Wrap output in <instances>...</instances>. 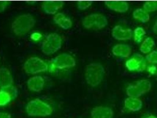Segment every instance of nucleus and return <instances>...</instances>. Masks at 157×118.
Masks as SVG:
<instances>
[{
  "label": "nucleus",
  "mask_w": 157,
  "mask_h": 118,
  "mask_svg": "<svg viewBox=\"0 0 157 118\" xmlns=\"http://www.w3.org/2000/svg\"><path fill=\"white\" fill-rule=\"evenodd\" d=\"M36 20L30 14L17 17L11 24V30L17 36H23L30 32L34 27Z\"/></svg>",
  "instance_id": "obj_1"
},
{
  "label": "nucleus",
  "mask_w": 157,
  "mask_h": 118,
  "mask_svg": "<svg viewBox=\"0 0 157 118\" xmlns=\"http://www.w3.org/2000/svg\"><path fill=\"white\" fill-rule=\"evenodd\" d=\"M25 110L27 114L32 117H46L53 113L52 106L40 99H35L27 103Z\"/></svg>",
  "instance_id": "obj_2"
},
{
  "label": "nucleus",
  "mask_w": 157,
  "mask_h": 118,
  "mask_svg": "<svg viewBox=\"0 0 157 118\" xmlns=\"http://www.w3.org/2000/svg\"><path fill=\"white\" fill-rule=\"evenodd\" d=\"M105 70L101 64L92 63L88 64L85 69V79L90 86H98L105 75Z\"/></svg>",
  "instance_id": "obj_3"
},
{
  "label": "nucleus",
  "mask_w": 157,
  "mask_h": 118,
  "mask_svg": "<svg viewBox=\"0 0 157 118\" xmlns=\"http://www.w3.org/2000/svg\"><path fill=\"white\" fill-rule=\"evenodd\" d=\"M62 40L61 37L58 34L53 32L48 34L46 37L41 48L44 55H49L58 51L62 48Z\"/></svg>",
  "instance_id": "obj_4"
},
{
  "label": "nucleus",
  "mask_w": 157,
  "mask_h": 118,
  "mask_svg": "<svg viewBox=\"0 0 157 118\" xmlns=\"http://www.w3.org/2000/svg\"><path fill=\"white\" fill-rule=\"evenodd\" d=\"M76 63L75 59L71 55L63 53L56 56L49 62V67L50 71L63 70L75 67Z\"/></svg>",
  "instance_id": "obj_5"
},
{
  "label": "nucleus",
  "mask_w": 157,
  "mask_h": 118,
  "mask_svg": "<svg viewBox=\"0 0 157 118\" xmlns=\"http://www.w3.org/2000/svg\"><path fill=\"white\" fill-rule=\"evenodd\" d=\"M108 24L106 17L102 14H91L82 21V25L85 29L96 30L103 29Z\"/></svg>",
  "instance_id": "obj_6"
},
{
  "label": "nucleus",
  "mask_w": 157,
  "mask_h": 118,
  "mask_svg": "<svg viewBox=\"0 0 157 118\" xmlns=\"http://www.w3.org/2000/svg\"><path fill=\"white\" fill-rule=\"evenodd\" d=\"M23 69L27 74H36L48 70V65L39 57H32L24 63Z\"/></svg>",
  "instance_id": "obj_7"
},
{
  "label": "nucleus",
  "mask_w": 157,
  "mask_h": 118,
  "mask_svg": "<svg viewBox=\"0 0 157 118\" xmlns=\"http://www.w3.org/2000/svg\"><path fill=\"white\" fill-rule=\"evenodd\" d=\"M126 67L129 71H143L146 69V62L144 57L140 54H135L126 62Z\"/></svg>",
  "instance_id": "obj_8"
},
{
  "label": "nucleus",
  "mask_w": 157,
  "mask_h": 118,
  "mask_svg": "<svg viewBox=\"0 0 157 118\" xmlns=\"http://www.w3.org/2000/svg\"><path fill=\"white\" fill-rule=\"evenodd\" d=\"M18 90L15 87L11 86L0 90V106L7 105L14 100L18 96Z\"/></svg>",
  "instance_id": "obj_9"
},
{
  "label": "nucleus",
  "mask_w": 157,
  "mask_h": 118,
  "mask_svg": "<svg viewBox=\"0 0 157 118\" xmlns=\"http://www.w3.org/2000/svg\"><path fill=\"white\" fill-rule=\"evenodd\" d=\"M112 36L115 40L126 41L131 39L133 36V32L130 29H124L120 25H116L112 29Z\"/></svg>",
  "instance_id": "obj_10"
},
{
  "label": "nucleus",
  "mask_w": 157,
  "mask_h": 118,
  "mask_svg": "<svg viewBox=\"0 0 157 118\" xmlns=\"http://www.w3.org/2000/svg\"><path fill=\"white\" fill-rule=\"evenodd\" d=\"M92 118H113V110L106 106H96L92 109L90 112Z\"/></svg>",
  "instance_id": "obj_11"
},
{
  "label": "nucleus",
  "mask_w": 157,
  "mask_h": 118,
  "mask_svg": "<svg viewBox=\"0 0 157 118\" xmlns=\"http://www.w3.org/2000/svg\"><path fill=\"white\" fill-rule=\"evenodd\" d=\"M14 80L11 72L6 67H0V87L1 89L12 86Z\"/></svg>",
  "instance_id": "obj_12"
},
{
  "label": "nucleus",
  "mask_w": 157,
  "mask_h": 118,
  "mask_svg": "<svg viewBox=\"0 0 157 118\" xmlns=\"http://www.w3.org/2000/svg\"><path fill=\"white\" fill-rule=\"evenodd\" d=\"M45 81L41 76H36L28 80L27 85L28 88L33 92H40L44 88Z\"/></svg>",
  "instance_id": "obj_13"
},
{
  "label": "nucleus",
  "mask_w": 157,
  "mask_h": 118,
  "mask_svg": "<svg viewBox=\"0 0 157 118\" xmlns=\"http://www.w3.org/2000/svg\"><path fill=\"white\" fill-rule=\"evenodd\" d=\"M63 4L64 2L62 1H46L43 3L41 9L45 14L53 15L62 8Z\"/></svg>",
  "instance_id": "obj_14"
},
{
  "label": "nucleus",
  "mask_w": 157,
  "mask_h": 118,
  "mask_svg": "<svg viewBox=\"0 0 157 118\" xmlns=\"http://www.w3.org/2000/svg\"><path fill=\"white\" fill-rule=\"evenodd\" d=\"M105 4L111 10L120 13H126L129 9V4L126 1H106Z\"/></svg>",
  "instance_id": "obj_15"
},
{
  "label": "nucleus",
  "mask_w": 157,
  "mask_h": 118,
  "mask_svg": "<svg viewBox=\"0 0 157 118\" xmlns=\"http://www.w3.org/2000/svg\"><path fill=\"white\" fill-rule=\"evenodd\" d=\"M53 21L55 23L57 24L60 27L64 30H68L72 26V21L69 18L66 17L62 13L56 14L53 17Z\"/></svg>",
  "instance_id": "obj_16"
},
{
  "label": "nucleus",
  "mask_w": 157,
  "mask_h": 118,
  "mask_svg": "<svg viewBox=\"0 0 157 118\" xmlns=\"http://www.w3.org/2000/svg\"><path fill=\"white\" fill-rule=\"evenodd\" d=\"M131 48L128 45L124 44H118L112 48V53L115 56L126 58L131 54Z\"/></svg>",
  "instance_id": "obj_17"
},
{
  "label": "nucleus",
  "mask_w": 157,
  "mask_h": 118,
  "mask_svg": "<svg viewBox=\"0 0 157 118\" xmlns=\"http://www.w3.org/2000/svg\"><path fill=\"white\" fill-rule=\"evenodd\" d=\"M124 105L126 109L135 112L141 109L143 103L141 100L138 98L129 97L125 100Z\"/></svg>",
  "instance_id": "obj_18"
},
{
  "label": "nucleus",
  "mask_w": 157,
  "mask_h": 118,
  "mask_svg": "<svg viewBox=\"0 0 157 118\" xmlns=\"http://www.w3.org/2000/svg\"><path fill=\"white\" fill-rule=\"evenodd\" d=\"M133 17L134 18L140 21L142 23H146L148 22L150 19L148 13L142 8L136 9L133 13Z\"/></svg>",
  "instance_id": "obj_19"
},
{
  "label": "nucleus",
  "mask_w": 157,
  "mask_h": 118,
  "mask_svg": "<svg viewBox=\"0 0 157 118\" xmlns=\"http://www.w3.org/2000/svg\"><path fill=\"white\" fill-rule=\"evenodd\" d=\"M154 45L155 42L154 40L151 37H148L143 41L141 46H140V50L142 53L148 54L151 51L152 48L154 47Z\"/></svg>",
  "instance_id": "obj_20"
},
{
  "label": "nucleus",
  "mask_w": 157,
  "mask_h": 118,
  "mask_svg": "<svg viewBox=\"0 0 157 118\" xmlns=\"http://www.w3.org/2000/svg\"><path fill=\"white\" fill-rule=\"evenodd\" d=\"M126 94L129 97L136 98H138L143 94L139 87L136 85H131L128 87L126 89Z\"/></svg>",
  "instance_id": "obj_21"
},
{
  "label": "nucleus",
  "mask_w": 157,
  "mask_h": 118,
  "mask_svg": "<svg viewBox=\"0 0 157 118\" xmlns=\"http://www.w3.org/2000/svg\"><path fill=\"white\" fill-rule=\"evenodd\" d=\"M136 85L139 87L142 94L148 92L151 89V83L149 80L144 79L140 80L136 82Z\"/></svg>",
  "instance_id": "obj_22"
},
{
  "label": "nucleus",
  "mask_w": 157,
  "mask_h": 118,
  "mask_svg": "<svg viewBox=\"0 0 157 118\" xmlns=\"http://www.w3.org/2000/svg\"><path fill=\"white\" fill-rule=\"evenodd\" d=\"M134 41L135 43L139 44L142 40V38L146 34V32L142 27H137L134 30Z\"/></svg>",
  "instance_id": "obj_23"
},
{
  "label": "nucleus",
  "mask_w": 157,
  "mask_h": 118,
  "mask_svg": "<svg viewBox=\"0 0 157 118\" xmlns=\"http://www.w3.org/2000/svg\"><path fill=\"white\" fill-rule=\"evenodd\" d=\"M143 8L147 13L154 12L157 10V1H148L143 5Z\"/></svg>",
  "instance_id": "obj_24"
},
{
  "label": "nucleus",
  "mask_w": 157,
  "mask_h": 118,
  "mask_svg": "<svg viewBox=\"0 0 157 118\" xmlns=\"http://www.w3.org/2000/svg\"><path fill=\"white\" fill-rule=\"evenodd\" d=\"M92 4V2L87 1H80L77 2L78 8L80 10H85L87 8H89Z\"/></svg>",
  "instance_id": "obj_25"
},
{
  "label": "nucleus",
  "mask_w": 157,
  "mask_h": 118,
  "mask_svg": "<svg viewBox=\"0 0 157 118\" xmlns=\"http://www.w3.org/2000/svg\"><path fill=\"white\" fill-rule=\"evenodd\" d=\"M146 59L148 63L157 64V51H152L150 54L146 56Z\"/></svg>",
  "instance_id": "obj_26"
},
{
  "label": "nucleus",
  "mask_w": 157,
  "mask_h": 118,
  "mask_svg": "<svg viewBox=\"0 0 157 118\" xmlns=\"http://www.w3.org/2000/svg\"><path fill=\"white\" fill-rule=\"evenodd\" d=\"M42 37V35L39 32H34L31 34L30 38L34 41H39Z\"/></svg>",
  "instance_id": "obj_27"
},
{
  "label": "nucleus",
  "mask_w": 157,
  "mask_h": 118,
  "mask_svg": "<svg viewBox=\"0 0 157 118\" xmlns=\"http://www.w3.org/2000/svg\"><path fill=\"white\" fill-rule=\"evenodd\" d=\"M8 5V2L7 1H0V13L4 12Z\"/></svg>",
  "instance_id": "obj_28"
},
{
  "label": "nucleus",
  "mask_w": 157,
  "mask_h": 118,
  "mask_svg": "<svg viewBox=\"0 0 157 118\" xmlns=\"http://www.w3.org/2000/svg\"><path fill=\"white\" fill-rule=\"evenodd\" d=\"M11 115L8 113L0 112V118H11Z\"/></svg>",
  "instance_id": "obj_29"
},
{
  "label": "nucleus",
  "mask_w": 157,
  "mask_h": 118,
  "mask_svg": "<svg viewBox=\"0 0 157 118\" xmlns=\"http://www.w3.org/2000/svg\"><path fill=\"white\" fill-rule=\"evenodd\" d=\"M152 30H153V32L155 33V34H157V20L155 21V23L154 25V27L152 28Z\"/></svg>",
  "instance_id": "obj_30"
},
{
  "label": "nucleus",
  "mask_w": 157,
  "mask_h": 118,
  "mask_svg": "<svg viewBox=\"0 0 157 118\" xmlns=\"http://www.w3.org/2000/svg\"><path fill=\"white\" fill-rule=\"evenodd\" d=\"M157 118L156 116H153V115H150V116H147V117H146V118Z\"/></svg>",
  "instance_id": "obj_31"
}]
</instances>
